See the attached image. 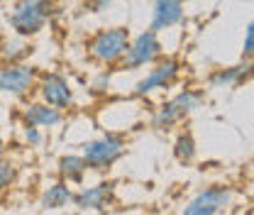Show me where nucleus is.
<instances>
[{
    "label": "nucleus",
    "mask_w": 254,
    "mask_h": 215,
    "mask_svg": "<svg viewBox=\"0 0 254 215\" xmlns=\"http://www.w3.org/2000/svg\"><path fill=\"white\" fill-rule=\"evenodd\" d=\"M129 30L127 27H108V30H98L86 42V52L91 57V62L100 66H118L123 54H125L127 44H129Z\"/></svg>",
    "instance_id": "1"
},
{
    "label": "nucleus",
    "mask_w": 254,
    "mask_h": 215,
    "mask_svg": "<svg viewBox=\"0 0 254 215\" xmlns=\"http://www.w3.org/2000/svg\"><path fill=\"white\" fill-rule=\"evenodd\" d=\"M54 0H17L10 12V27L20 37H34L52 20Z\"/></svg>",
    "instance_id": "2"
},
{
    "label": "nucleus",
    "mask_w": 254,
    "mask_h": 215,
    "mask_svg": "<svg viewBox=\"0 0 254 215\" xmlns=\"http://www.w3.org/2000/svg\"><path fill=\"white\" fill-rule=\"evenodd\" d=\"M127 152V140L118 132H105L83 144L81 156L86 159L88 169L93 171H108L115 161H120Z\"/></svg>",
    "instance_id": "3"
},
{
    "label": "nucleus",
    "mask_w": 254,
    "mask_h": 215,
    "mask_svg": "<svg viewBox=\"0 0 254 215\" xmlns=\"http://www.w3.org/2000/svg\"><path fill=\"white\" fill-rule=\"evenodd\" d=\"M203 93L200 91H186L176 93L171 100H166L164 105H159L157 113L152 115V127L154 130H171L179 123H184L189 115H193L200 105H203Z\"/></svg>",
    "instance_id": "4"
},
{
    "label": "nucleus",
    "mask_w": 254,
    "mask_h": 215,
    "mask_svg": "<svg viewBox=\"0 0 254 215\" xmlns=\"http://www.w3.org/2000/svg\"><path fill=\"white\" fill-rule=\"evenodd\" d=\"M157 34L159 32L154 30H144L137 37H129V44H127L125 54H123L118 66L134 71V69H142V66H152L157 59H161L164 52H161V42H159Z\"/></svg>",
    "instance_id": "5"
},
{
    "label": "nucleus",
    "mask_w": 254,
    "mask_h": 215,
    "mask_svg": "<svg viewBox=\"0 0 254 215\" xmlns=\"http://www.w3.org/2000/svg\"><path fill=\"white\" fill-rule=\"evenodd\" d=\"M37 78H39L37 66H27L25 62L2 64L0 66V93L12 95V98H22L37 88Z\"/></svg>",
    "instance_id": "6"
},
{
    "label": "nucleus",
    "mask_w": 254,
    "mask_h": 215,
    "mask_svg": "<svg viewBox=\"0 0 254 215\" xmlns=\"http://www.w3.org/2000/svg\"><path fill=\"white\" fill-rule=\"evenodd\" d=\"M179 73H181V64L176 62L174 57H161V59H157V62L152 64L149 73L134 86V95L137 98H147V95H152L154 91L169 88V86L176 83Z\"/></svg>",
    "instance_id": "7"
},
{
    "label": "nucleus",
    "mask_w": 254,
    "mask_h": 215,
    "mask_svg": "<svg viewBox=\"0 0 254 215\" xmlns=\"http://www.w3.org/2000/svg\"><path fill=\"white\" fill-rule=\"evenodd\" d=\"M230 203H232V188L222 184H213L190 198L189 206L184 208V215H218L222 211H227Z\"/></svg>",
    "instance_id": "8"
},
{
    "label": "nucleus",
    "mask_w": 254,
    "mask_h": 215,
    "mask_svg": "<svg viewBox=\"0 0 254 215\" xmlns=\"http://www.w3.org/2000/svg\"><path fill=\"white\" fill-rule=\"evenodd\" d=\"M37 91H39V98L52 108H59V110L73 108V88L62 73H39Z\"/></svg>",
    "instance_id": "9"
},
{
    "label": "nucleus",
    "mask_w": 254,
    "mask_h": 215,
    "mask_svg": "<svg viewBox=\"0 0 254 215\" xmlns=\"http://www.w3.org/2000/svg\"><path fill=\"white\" fill-rule=\"evenodd\" d=\"M113 201H115V184H110V181H100L95 186H83L71 198V203L78 211H105Z\"/></svg>",
    "instance_id": "10"
},
{
    "label": "nucleus",
    "mask_w": 254,
    "mask_h": 215,
    "mask_svg": "<svg viewBox=\"0 0 254 215\" xmlns=\"http://www.w3.org/2000/svg\"><path fill=\"white\" fill-rule=\"evenodd\" d=\"M184 20V0H154L149 30L164 32Z\"/></svg>",
    "instance_id": "11"
},
{
    "label": "nucleus",
    "mask_w": 254,
    "mask_h": 215,
    "mask_svg": "<svg viewBox=\"0 0 254 215\" xmlns=\"http://www.w3.org/2000/svg\"><path fill=\"white\" fill-rule=\"evenodd\" d=\"M62 120H64V110L47 105L44 100L30 103V105H25V110H22V123L34 125V127H39V130H52V127L62 125Z\"/></svg>",
    "instance_id": "12"
},
{
    "label": "nucleus",
    "mask_w": 254,
    "mask_h": 215,
    "mask_svg": "<svg viewBox=\"0 0 254 215\" xmlns=\"http://www.w3.org/2000/svg\"><path fill=\"white\" fill-rule=\"evenodd\" d=\"M250 71H252V64L245 62L242 64H235V66H225V69H215L210 76H208V86L220 91V88H235L240 86L242 81L250 78Z\"/></svg>",
    "instance_id": "13"
},
{
    "label": "nucleus",
    "mask_w": 254,
    "mask_h": 215,
    "mask_svg": "<svg viewBox=\"0 0 254 215\" xmlns=\"http://www.w3.org/2000/svg\"><path fill=\"white\" fill-rule=\"evenodd\" d=\"M32 54L27 37H0V64H20Z\"/></svg>",
    "instance_id": "14"
},
{
    "label": "nucleus",
    "mask_w": 254,
    "mask_h": 215,
    "mask_svg": "<svg viewBox=\"0 0 254 215\" xmlns=\"http://www.w3.org/2000/svg\"><path fill=\"white\" fill-rule=\"evenodd\" d=\"M71 198H73V191H71L68 181L59 179L57 184H52L42 193L39 208H42V211H59V208H66V206L71 203Z\"/></svg>",
    "instance_id": "15"
},
{
    "label": "nucleus",
    "mask_w": 254,
    "mask_h": 215,
    "mask_svg": "<svg viewBox=\"0 0 254 215\" xmlns=\"http://www.w3.org/2000/svg\"><path fill=\"white\" fill-rule=\"evenodd\" d=\"M57 171L64 181L68 184H83V176L88 171V164L81 154H64L62 159L57 161Z\"/></svg>",
    "instance_id": "16"
},
{
    "label": "nucleus",
    "mask_w": 254,
    "mask_h": 215,
    "mask_svg": "<svg viewBox=\"0 0 254 215\" xmlns=\"http://www.w3.org/2000/svg\"><path fill=\"white\" fill-rule=\"evenodd\" d=\"M195 156H198V142H195L193 132L190 130L179 132V137L174 140V159L184 166H190L195 161Z\"/></svg>",
    "instance_id": "17"
},
{
    "label": "nucleus",
    "mask_w": 254,
    "mask_h": 215,
    "mask_svg": "<svg viewBox=\"0 0 254 215\" xmlns=\"http://www.w3.org/2000/svg\"><path fill=\"white\" fill-rule=\"evenodd\" d=\"M15 181H17V164L5 159V156H0V193L7 191Z\"/></svg>",
    "instance_id": "18"
},
{
    "label": "nucleus",
    "mask_w": 254,
    "mask_h": 215,
    "mask_svg": "<svg viewBox=\"0 0 254 215\" xmlns=\"http://www.w3.org/2000/svg\"><path fill=\"white\" fill-rule=\"evenodd\" d=\"M22 140H25L27 147H39V144L44 142V135H42V130L34 127V125H22Z\"/></svg>",
    "instance_id": "19"
},
{
    "label": "nucleus",
    "mask_w": 254,
    "mask_h": 215,
    "mask_svg": "<svg viewBox=\"0 0 254 215\" xmlns=\"http://www.w3.org/2000/svg\"><path fill=\"white\" fill-rule=\"evenodd\" d=\"M252 52H254V25L250 22L245 27V42H242V59H252Z\"/></svg>",
    "instance_id": "20"
},
{
    "label": "nucleus",
    "mask_w": 254,
    "mask_h": 215,
    "mask_svg": "<svg viewBox=\"0 0 254 215\" xmlns=\"http://www.w3.org/2000/svg\"><path fill=\"white\" fill-rule=\"evenodd\" d=\"M110 2H113V0H86L88 10L95 12V15H98V12H105V10L110 7Z\"/></svg>",
    "instance_id": "21"
},
{
    "label": "nucleus",
    "mask_w": 254,
    "mask_h": 215,
    "mask_svg": "<svg viewBox=\"0 0 254 215\" xmlns=\"http://www.w3.org/2000/svg\"><path fill=\"white\" fill-rule=\"evenodd\" d=\"M93 88L95 91H108V88H110V73H100V76L95 78Z\"/></svg>",
    "instance_id": "22"
},
{
    "label": "nucleus",
    "mask_w": 254,
    "mask_h": 215,
    "mask_svg": "<svg viewBox=\"0 0 254 215\" xmlns=\"http://www.w3.org/2000/svg\"><path fill=\"white\" fill-rule=\"evenodd\" d=\"M7 152V144H5V140H2V135H0V156H5Z\"/></svg>",
    "instance_id": "23"
}]
</instances>
